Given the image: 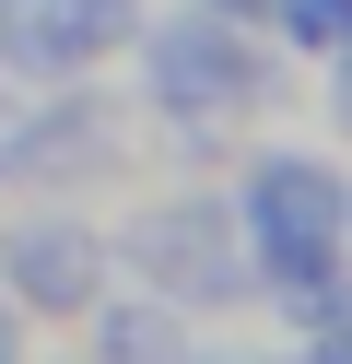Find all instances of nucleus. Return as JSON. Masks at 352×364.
I'll return each instance as SVG.
<instances>
[{"instance_id":"obj_3","label":"nucleus","mask_w":352,"mask_h":364,"mask_svg":"<svg viewBox=\"0 0 352 364\" xmlns=\"http://www.w3.org/2000/svg\"><path fill=\"white\" fill-rule=\"evenodd\" d=\"M129 259H141V270H164V282H188V294L211 282L223 306L247 294V270L223 259V212H211V200H176V212H141V223H129Z\"/></svg>"},{"instance_id":"obj_8","label":"nucleus","mask_w":352,"mask_h":364,"mask_svg":"<svg viewBox=\"0 0 352 364\" xmlns=\"http://www.w3.org/2000/svg\"><path fill=\"white\" fill-rule=\"evenodd\" d=\"M0 353H12V306H0Z\"/></svg>"},{"instance_id":"obj_2","label":"nucleus","mask_w":352,"mask_h":364,"mask_svg":"<svg viewBox=\"0 0 352 364\" xmlns=\"http://www.w3.org/2000/svg\"><path fill=\"white\" fill-rule=\"evenodd\" d=\"M153 82H164V106H247L270 71H258V48L223 36V24H164L153 36Z\"/></svg>"},{"instance_id":"obj_7","label":"nucleus","mask_w":352,"mask_h":364,"mask_svg":"<svg viewBox=\"0 0 352 364\" xmlns=\"http://www.w3.org/2000/svg\"><path fill=\"white\" fill-rule=\"evenodd\" d=\"M329 106H341V129H352V59H341V82H329Z\"/></svg>"},{"instance_id":"obj_9","label":"nucleus","mask_w":352,"mask_h":364,"mask_svg":"<svg viewBox=\"0 0 352 364\" xmlns=\"http://www.w3.org/2000/svg\"><path fill=\"white\" fill-rule=\"evenodd\" d=\"M12 12H23V0H12Z\"/></svg>"},{"instance_id":"obj_1","label":"nucleus","mask_w":352,"mask_h":364,"mask_svg":"<svg viewBox=\"0 0 352 364\" xmlns=\"http://www.w3.org/2000/svg\"><path fill=\"white\" fill-rule=\"evenodd\" d=\"M341 176L329 165H305V153H258V176H247V247L282 270L294 294H317L329 282V259H341Z\"/></svg>"},{"instance_id":"obj_6","label":"nucleus","mask_w":352,"mask_h":364,"mask_svg":"<svg viewBox=\"0 0 352 364\" xmlns=\"http://www.w3.org/2000/svg\"><path fill=\"white\" fill-rule=\"evenodd\" d=\"M106 341H129V353H176V317H164V306H106Z\"/></svg>"},{"instance_id":"obj_5","label":"nucleus","mask_w":352,"mask_h":364,"mask_svg":"<svg viewBox=\"0 0 352 364\" xmlns=\"http://www.w3.org/2000/svg\"><path fill=\"white\" fill-rule=\"evenodd\" d=\"M282 36L294 48H352V0H282Z\"/></svg>"},{"instance_id":"obj_4","label":"nucleus","mask_w":352,"mask_h":364,"mask_svg":"<svg viewBox=\"0 0 352 364\" xmlns=\"http://www.w3.org/2000/svg\"><path fill=\"white\" fill-rule=\"evenodd\" d=\"M0 282L23 294V306H94V235L82 223H23L12 247H0Z\"/></svg>"}]
</instances>
